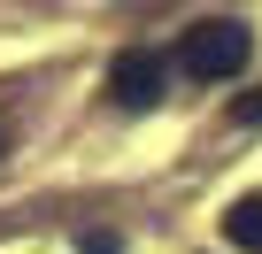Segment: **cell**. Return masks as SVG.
<instances>
[{"label":"cell","mask_w":262,"mask_h":254,"mask_svg":"<svg viewBox=\"0 0 262 254\" xmlns=\"http://www.w3.org/2000/svg\"><path fill=\"white\" fill-rule=\"evenodd\" d=\"M162 85H170V62H162L155 47H123V54L108 62V100H116L123 116L162 108Z\"/></svg>","instance_id":"2"},{"label":"cell","mask_w":262,"mask_h":254,"mask_svg":"<svg viewBox=\"0 0 262 254\" xmlns=\"http://www.w3.org/2000/svg\"><path fill=\"white\" fill-rule=\"evenodd\" d=\"M77 254H116V231H77Z\"/></svg>","instance_id":"4"},{"label":"cell","mask_w":262,"mask_h":254,"mask_svg":"<svg viewBox=\"0 0 262 254\" xmlns=\"http://www.w3.org/2000/svg\"><path fill=\"white\" fill-rule=\"evenodd\" d=\"M231 116H239V123H262V93H239V100H231Z\"/></svg>","instance_id":"5"},{"label":"cell","mask_w":262,"mask_h":254,"mask_svg":"<svg viewBox=\"0 0 262 254\" xmlns=\"http://www.w3.org/2000/svg\"><path fill=\"white\" fill-rule=\"evenodd\" d=\"M0 154H8V131H0Z\"/></svg>","instance_id":"7"},{"label":"cell","mask_w":262,"mask_h":254,"mask_svg":"<svg viewBox=\"0 0 262 254\" xmlns=\"http://www.w3.org/2000/svg\"><path fill=\"white\" fill-rule=\"evenodd\" d=\"M224 239H231L239 254H262V193H247V200L224 208Z\"/></svg>","instance_id":"3"},{"label":"cell","mask_w":262,"mask_h":254,"mask_svg":"<svg viewBox=\"0 0 262 254\" xmlns=\"http://www.w3.org/2000/svg\"><path fill=\"white\" fill-rule=\"evenodd\" d=\"M247 62H254V31H247L239 16H208V24H193V31L178 39V70L201 77V85H231Z\"/></svg>","instance_id":"1"},{"label":"cell","mask_w":262,"mask_h":254,"mask_svg":"<svg viewBox=\"0 0 262 254\" xmlns=\"http://www.w3.org/2000/svg\"><path fill=\"white\" fill-rule=\"evenodd\" d=\"M131 8H170V0H131Z\"/></svg>","instance_id":"6"}]
</instances>
